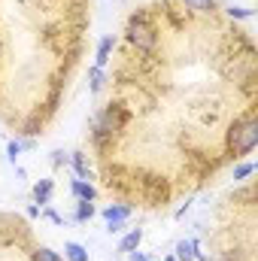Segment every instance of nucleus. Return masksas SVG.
<instances>
[{
  "instance_id": "f257e3e1",
  "label": "nucleus",
  "mask_w": 258,
  "mask_h": 261,
  "mask_svg": "<svg viewBox=\"0 0 258 261\" xmlns=\"http://www.w3.org/2000/svg\"><path fill=\"white\" fill-rule=\"evenodd\" d=\"M255 146H258V122L255 119H237L228 130V152L234 158H243Z\"/></svg>"
},
{
  "instance_id": "f03ea898",
  "label": "nucleus",
  "mask_w": 258,
  "mask_h": 261,
  "mask_svg": "<svg viewBox=\"0 0 258 261\" xmlns=\"http://www.w3.org/2000/svg\"><path fill=\"white\" fill-rule=\"evenodd\" d=\"M128 40L131 46H137L140 52H152L158 46V34L146 18H131L128 21Z\"/></svg>"
},
{
  "instance_id": "7ed1b4c3",
  "label": "nucleus",
  "mask_w": 258,
  "mask_h": 261,
  "mask_svg": "<svg viewBox=\"0 0 258 261\" xmlns=\"http://www.w3.org/2000/svg\"><path fill=\"white\" fill-rule=\"evenodd\" d=\"M70 192L79 197V200H94L97 192H94V186L91 182H85V179H73V186H70Z\"/></svg>"
},
{
  "instance_id": "20e7f679",
  "label": "nucleus",
  "mask_w": 258,
  "mask_h": 261,
  "mask_svg": "<svg viewBox=\"0 0 258 261\" xmlns=\"http://www.w3.org/2000/svg\"><path fill=\"white\" fill-rule=\"evenodd\" d=\"M140 240H143V228H134L131 234H125V237H122V243H119V252H125V255H128V252H134V249L140 246Z\"/></svg>"
},
{
  "instance_id": "39448f33",
  "label": "nucleus",
  "mask_w": 258,
  "mask_h": 261,
  "mask_svg": "<svg viewBox=\"0 0 258 261\" xmlns=\"http://www.w3.org/2000/svg\"><path fill=\"white\" fill-rule=\"evenodd\" d=\"M104 219H107V222H128L131 210H128V206H122V203H113V206H107V210H104Z\"/></svg>"
},
{
  "instance_id": "423d86ee",
  "label": "nucleus",
  "mask_w": 258,
  "mask_h": 261,
  "mask_svg": "<svg viewBox=\"0 0 258 261\" xmlns=\"http://www.w3.org/2000/svg\"><path fill=\"white\" fill-rule=\"evenodd\" d=\"M194 252H197V243H194V240H179V243H176L173 258H176V261H192Z\"/></svg>"
},
{
  "instance_id": "0eeeda50",
  "label": "nucleus",
  "mask_w": 258,
  "mask_h": 261,
  "mask_svg": "<svg viewBox=\"0 0 258 261\" xmlns=\"http://www.w3.org/2000/svg\"><path fill=\"white\" fill-rule=\"evenodd\" d=\"M110 52H113V37H104L100 40V46H97V58H94V67H107V61H110Z\"/></svg>"
},
{
  "instance_id": "6e6552de",
  "label": "nucleus",
  "mask_w": 258,
  "mask_h": 261,
  "mask_svg": "<svg viewBox=\"0 0 258 261\" xmlns=\"http://www.w3.org/2000/svg\"><path fill=\"white\" fill-rule=\"evenodd\" d=\"M34 197H37V203H40V206H46V203H49V197H52V179H40V182L34 186Z\"/></svg>"
},
{
  "instance_id": "1a4fd4ad",
  "label": "nucleus",
  "mask_w": 258,
  "mask_h": 261,
  "mask_svg": "<svg viewBox=\"0 0 258 261\" xmlns=\"http://www.w3.org/2000/svg\"><path fill=\"white\" fill-rule=\"evenodd\" d=\"M64 258L67 261H88V249L82 243H67L64 246Z\"/></svg>"
},
{
  "instance_id": "9d476101",
  "label": "nucleus",
  "mask_w": 258,
  "mask_h": 261,
  "mask_svg": "<svg viewBox=\"0 0 258 261\" xmlns=\"http://www.w3.org/2000/svg\"><path fill=\"white\" fill-rule=\"evenodd\" d=\"M31 261H64L55 249H49V246H40V249H34L31 252Z\"/></svg>"
},
{
  "instance_id": "9b49d317",
  "label": "nucleus",
  "mask_w": 258,
  "mask_h": 261,
  "mask_svg": "<svg viewBox=\"0 0 258 261\" xmlns=\"http://www.w3.org/2000/svg\"><path fill=\"white\" fill-rule=\"evenodd\" d=\"M94 216V206H91V200H79V206H76V222H88Z\"/></svg>"
},
{
  "instance_id": "f8f14e48",
  "label": "nucleus",
  "mask_w": 258,
  "mask_h": 261,
  "mask_svg": "<svg viewBox=\"0 0 258 261\" xmlns=\"http://www.w3.org/2000/svg\"><path fill=\"white\" fill-rule=\"evenodd\" d=\"M183 3L194 12H213L216 9V0H183Z\"/></svg>"
},
{
  "instance_id": "ddd939ff",
  "label": "nucleus",
  "mask_w": 258,
  "mask_h": 261,
  "mask_svg": "<svg viewBox=\"0 0 258 261\" xmlns=\"http://www.w3.org/2000/svg\"><path fill=\"white\" fill-rule=\"evenodd\" d=\"M73 167H76V173H79V179H88V164H85V155H73Z\"/></svg>"
},
{
  "instance_id": "4468645a",
  "label": "nucleus",
  "mask_w": 258,
  "mask_h": 261,
  "mask_svg": "<svg viewBox=\"0 0 258 261\" xmlns=\"http://www.w3.org/2000/svg\"><path fill=\"white\" fill-rule=\"evenodd\" d=\"M249 173H255V164H252V161H246V164L234 167V179H246Z\"/></svg>"
},
{
  "instance_id": "2eb2a0df",
  "label": "nucleus",
  "mask_w": 258,
  "mask_h": 261,
  "mask_svg": "<svg viewBox=\"0 0 258 261\" xmlns=\"http://www.w3.org/2000/svg\"><path fill=\"white\" fill-rule=\"evenodd\" d=\"M100 85H104V70L94 67V70H91V91H100Z\"/></svg>"
},
{
  "instance_id": "dca6fc26",
  "label": "nucleus",
  "mask_w": 258,
  "mask_h": 261,
  "mask_svg": "<svg viewBox=\"0 0 258 261\" xmlns=\"http://www.w3.org/2000/svg\"><path fill=\"white\" fill-rule=\"evenodd\" d=\"M21 149H24V143H18V140H12V143L6 146V152H9V161H15V158L21 155Z\"/></svg>"
},
{
  "instance_id": "f3484780",
  "label": "nucleus",
  "mask_w": 258,
  "mask_h": 261,
  "mask_svg": "<svg viewBox=\"0 0 258 261\" xmlns=\"http://www.w3.org/2000/svg\"><path fill=\"white\" fill-rule=\"evenodd\" d=\"M228 15H231V18H252V9H240V6H231V9H228Z\"/></svg>"
},
{
  "instance_id": "a211bd4d",
  "label": "nucleus",
  "mask_w": 258,
  "mask_h": 261,
  "mask_svg": "<svg viewBox=\"0 0 258 261\" xmlns=\"http://www.w3.org/2000/svg\"><path fill=\"white\" fill-rule=\"evenodd\" d=\"M122 228H125V222H107V231H110V234H119Z\"/></svg>"
},
{
  "instance_id": "6ab92c4d",
  "label": "nucleus",
  "mask_w": 258,
  "mask_h": 261,
  "mask_svg": "<svg viewBox=\"0 0 258 261\" xmlns=\"http://www.w3.org/2000/svg\"><path fill=\"white\" fill-rule=\"evenodd\" d=\"M128 261H152V258H146L143 252H137V249H134V252H128Z\"/></svg>"
},
{
  "instance_id": "aec40b11",
  "label": "nucleus",
  "mask_w": 258,
  "mask_h": 261,
  "mask_svg": "<svg viewBox=\"0 0 258 261\" xmlns=\"http://www.w3.org/2000/svg\"><path fill=\"white\" fill-rule=\"evenodd\" d=\"M52 155H55V158H52L55 164H64V161H67V155H64V152H52Z\"/></svg>"
}]
</instances>
